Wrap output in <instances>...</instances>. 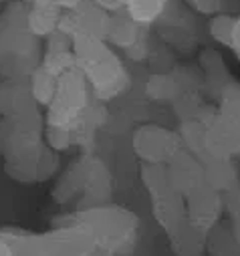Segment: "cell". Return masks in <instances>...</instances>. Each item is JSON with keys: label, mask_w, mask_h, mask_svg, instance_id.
Listing matches in <instances>:
<instances>
[{"label": "cell", "mask_w": 240, "mask_h": 256, "mask_svg": "<svg viewBox=\"0 0 240 256\" xmlns=\"http://www.w3.org/2000/svg\"><path fill=\"white\" fill-rule=\"evenodd\" d=\"M204 146L210 160H234L240 156V81H230L216 99L206 119Z\"/></svg>", "instance_id": "4"}, {"label": "cell", "mask_w": 240, "mask_h": 256, "mask_svg": "<svg viewBox=\"0 0 240 256\" xmlns=\"http://www.w3.org/2000/svg\"><path fill=\"white\" fill-rule=\"evenodd\" d=\"M132 148L138 160L150 166H168L180 152H184L180 134L158 123H144L136 127Z\"/></svg>", "instance_id": "8"}, {"label": "cell", "mask_w": 240, "mask_h": 256, "mask_svg": "<svg viewBox=\"0 0 240 256\" xmlns=\"http://www.w3.org/2000/svg\"><path fill=\"white\" fill-rule=\"evenodd\" d=\"M46 256H93L97 250L93 234L69 214L63 216L50 230L42 232Z\"/></svg>", "instance_id": "10"}, {"label": "cell", "mask_w": 240, "mask_h": 256, "mask_svg": "<svg viewBox=\"0 0 240 256\" xmlns=\"http://www.w3.org/2000/svg\"><path fill=\"white\" fill-rule=\"evenodd\" d=\"M168 240L174 256H206V236L196 232L188 220L168 234Z\"/></svg>", "instance_id": "17"}, {"label": "cell", "mask_w": 240, "mask_h": 256, "mask_svg": "<svg viewBox=\"0 0 240 256\" xmlns=\"http://www.w3.org/2000/svg\"><path fill=\"white\" fill-rule=\"evenodd\" d=\"M200 69L204 71V83L208 85L210 93H214V99L222 93V89L232 81L226 73V65L218 50L208 48L200 54Z\"/></svg>", "instance_id": "19"}, {"label": "cell", "mask_w": 240, "mask_h": 256, "mask_svg": "<svg viewBox=\"0 0 240 256\" xmlns=\"http://www.w3.org/2000/svg\"><path fill=\"white\" fill-rule=\"evenodd\" d=\"M95 238L97 250L109 256H132L140 240V218L134 210L119 204H99L69 214Z\"/></svg>", "instance_id": "2"}, {"label": "cell", "mask_w": 240, "mask_h": 256, "mask_svg": "<svg viewBox=\"0 0 240 256\" xmlns=\"http://www.w3.org/2000/svg\"><path fill=\"white\" fill-rule=\"evenodd\" d=\"M93 91L79 69L58 77L52 103L44 109V123L50 130L81 132L87 109L93 105Z\"/></svg>", "instance_id": "5"}, {"label": "cell", "mask_w": 240, "mask_h": 256, "mask_svg": "<svg viewBox=\"0 0 240 256\" xmlns=\"http://www.w3.org/2000/svg\"><path fill=\"white\" fill-rule=\"evenodd\" d=\"M28 8H58V10H75L89 0H22Z\"/></svg>", "instance_id": "27"}, {"label": "cell", "mask_w": 240, "mask_h": 256, "mask_svg": "<svg viewBox=\"0 0 240 256\" xmlns=\"http://www.w3.org/2000/svg\"><path fill=\"white\" fill-rule=\"evenodd\" d=\"M224 206H226V222L230 226L232 236L240 244V184L224 194Z\"/></svg>", "instance_id": "26"}, {"label": "cell", "mask_w": 240, "mask_h": 256, "mask_svg": "<svg viewBox=\"0 0 240 256\" xmlns=\"http://www.w3.org/2000/svg\"><path fill=\"white\" fill-rule=\"evenodd\" d=\"M234 18H236V16L224 14V12H218V14H214V16L208 18V34H210V38H212L216 44L230 48Z\"/></svg>", "instance_id": "25"}, {"label": "cell", "mask_w": 240, "mask_h": 256, "mask_svg": "<svg viewBox=\"0 0 240 256\" xmlns=\"http://www.w3.org/2000/svg\"><path fill=\"white\" fill-rule=\"evenodd\" d=\"M111 174L103 160L87 154L75 162L58 180L52 196L58 204L77 202L75 210L107 204L111 198Z\"/></svg>", "instance_id": "3"}, {"label": "cell", "mask_w": 240, "mask_h": 256, "mask_svg": "<svg viewBox=\"0 0 240 256\" xmlns=\"http://www.w3.org/2000/svg\"><path fill=\"white\" fill-rule=\"evenodd\" d=\"M58 170V154L52 152L48 146L44 154L26 164H4V172L20 184H40L50 180Z\"/></svg>", "instance_id": "15"}, {"label": "cell", "mask_w": 240, "mask_h": 256, "mask_svg": "<svg viewBox=\"0 0 240 256\" xmlns=\"http://www.w3.org/2000/svg\"><path fill=\"white\" fill-rule=\"evenodd\" d=\"M44 130L40 111L0 119V158L4 164H26L40 158L46 150Z\"/></svg>", "instance_id": "6"}, {"label": "cell", "mask_w": 240, "mask_h": 256, "mask_svg": "<svg viewBox=\"0 0 240 256\" xmlns=\"http://www.w3.org/2000/svg\"><path fill=\"white\" fill-rule=\"evenodd\" d=\"M56 83H58V77H54L42 65L32 71V75L28 77V85H30L32 99L38 103V107L46 109L52 103L54 93H56Z\"/></svg>", "instance_id": "23"}, {"label": "cell", "mask_w": 240, "mask_h": 256, "mask_svg": "<svg viewBox=\"0 0 240 256\" xmlns=\"http://www.w3.org/2000/svg\"><path fill=\"white\" fill-rule=\"evenodd\" d=\"M168 180L180 196L188 198L196 190L206 186V166L190 152H180L168 166Z\"/></svg>", "instance_id": "12"}, {"label": "cell", "mask_w": 240, "mask_h": 256, "mask_svg": "<svg viewBox=\"0 0 240 256\" xmlns=\"http://www.w3.org/2000/svg\"><path fill=\"white\" fill-rule=\"evenodd\" d=\"M0 256H14V252H12V248H10V244L0 236Z\"/></svg>", "instance_id": "29"}, {"label": "cell", "mask_w": 240, "mask_h": 256, "mask_svg": "<svg viewBox=\"0 0 240 256\" xmlns=\"http://www.w3.org/2000/svg\"><path fill=\"white\" fill-rule=\"evenodd\" d=\"M206 256H240V244L226 220L206 236Z\"/></svg>", "instance_id": "24"}, {"label": "cell", "mask_w": 240, "mask_h": 256, "mask_svg": "<svg viewBox=\"0 0 240 256\" xmlns=\"http://www.w3.org/2000/svg\"><path fill=\"white\" fill-rule=\"evenodd\" d=\"M204 166H206V184L216 192H220L222 196L240 184L234 160H208Z\"/></svg>", "instance_id": "20"}, {"label": "cell", "mask_w": 240, "mask_h": 256, "mask_svg": "<svg viewBox=\"0 0 240 256\" xmlns=\"http://www.w3.org/2000/svg\"><path fill=\"white\" fill-rule=\"evenodd\" d=\"M107 42L113 48H122L130 56H136L138 50L146 52V34L144 26L132 20L126 12H113L111 24L107 30Z\"/></svg>", "instance_id": "14"}, {"label": "cell", "mask_w": 240, "mask_h": 256, "mask_svg": "<svg viewBox=\"0 0 240 256\" xmlns=\"http://www.w3.org/2000/svg\"><path fill=\"white\" fill-rule=\"evenodd\" d=\"M28 6L10 0L0 12V77L28 79L42 60V40L26 26Z\"/></svg>", "instance_id": "1"}, {"label": "cell", "mask_w": 240, "mask_h": 256, "mask_svg": "<svg viewBox=\"0 0 240 256\" xmlns=\"http://www.w3.org/2000/svg\"><path fill=\"white\" fill-rule=\"evenodd\" d=\"M73 52L77 62H99L115 54V48L101 36L79 32L73 36Z\"/></svg>", "instance_id": "18"}, {"label": "cell", "mask_w": 240, "mask_h": 256, "mask_svg": "<svg viewBox=\"0 0 240 256\" xmlns=\"http://www.w3.org/2000/svg\"><path fill=\"white\" fill-rule=\"evenodd\" d=\"M230 50L238 56L240 60V16L234 18V28H232V42H230Z\"/></svg>", "instance_id": "28"}, {"label": "cell", "mask_w": 240, "mask_h": 256, "mask_svg": "<svg viewBox=\"0 0 240 256\" xmlns=\"http://www.w3.org/2000/svg\"><path fill=\"white\" fill-rule=\"evenodd\" d=\"M0 236L10 244L14 256H46L42 232H30V230L16 228V226H4V228H0Z\"/></svg>", "instance_id": "16"}, {"label": "cell", "mask_w": 240, "mask_h": 256, "mask_svg": "<svg viewBox=\"0 0 240 256\" xmlns=\"http://www.w3.org/2000/svg\"><path fill=\"white\" fill-rule=\"evenodd\" d=\"M34 111H40V107L32 99L28 79L0 77V119L20 117Z\"/></svg>", "instance_id": "13"}, {"label": "cell", "mask_w": 240, "mask_h": 256, "mask_svg": "<svg viewBox=\"0 0 240 256\" xmlns=\"http://www.w3.org/2000/svg\"><path fill=\"white\" fill-rule=\"evenodd\" d=\"M186 220L196 232L208 236L226 220L224 196L208 184L202 186L186 198Z\"/></svg>", "instance_id": "11"}, {"label": "cell", "mask_w": 240, "mask_h": 256, "mask_svg": "<svg viewBox=\"0 0 240 256\" xmlns=\"http://www.w3.org/2000/svg\"><path fill=\"white\" fill-rule=\"evenodd\" d=\"M61 14L63 10H58V8H28L26 26L36 38L44 40L58 30Z\"/></svg>", "instance_id": "22"}, {"label": "cell", "mask_w": 240, "mask_h": 256, "mask_svg": "<svg viewBox=\"0 0 240 256\" xmlns=\"http://www.w3.org/2000/svg\"><path fill=\"white\" fill-rule=\"evenodd\" d=\"M142 184L150 196L152 214L158 226L168 234L180 228L186 222V198L180 196L168 180L166 166H150L142 164L140 168Z\"/></svg>", "instance_id": "7"}, {"label": "cell", "mask_w": 240, "mask_h": 256, "mask_svg": "<svg viewBox=\"0 0 240 256\" xmlns=\"http://www.w3.org/2000/svg\"><path fill=\"white\" fill-rule=\"evenodd\" d=\"M122 2H124L122 12H126L138 24L150 26L166 14L170 0H122Z\"/></svg>", "instance_id": "21"}, {"label": "cell", "mask_w": 240, "mask_h": 256, "mask_svg": "<svg viewBox=\"0 0 240 256\" xmlns=\"http://www.w3.org/2000/svg\"><path fill=\"white\" fill-rule=\"evenodd\" d=\"M77 69L87 79L93 97L99 103H107L124 95L132 87V73L117 52L99 62H77Z\"/></svg>", "instance_id": "9"}, {"label": "cell", "mask_w": 240, "mask_h": 256, "mask_svg": "<svg viewBox=\"0 0 240 256\" xmlns=\"http://www.w3.org/2000/svg\"><path fill=\"white\" fill-rule=\"evenodd\" d=\"M93 256H109V254H105V252H101V250H95V254Z\"/></svg>", "instance_id": "30"}]
</instances>
